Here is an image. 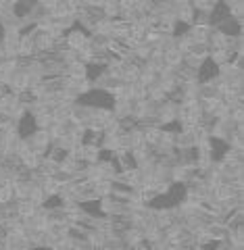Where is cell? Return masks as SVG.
<instances>
[{
  "label": "cell",
  "mask_w": 244,
  "mask_h": 250,
  "mask_svg": "<svg viewBox=\"0 0 244 250\" xmlns=\"http://www.w3.org/2000/svg\"><path fill=\"white\" fill-rule=\"evenodd\" d=\"M38 171H42L44 175H52L54 171L59 169V163H54L52 159H48V156H40V163H38V167H36Z\"/></svg>",
  "instance_id": "277c9868"
},
{
  "label": "cell",
  "mask_w": 244,
  "mask_h": 250,
  "mask_svg": "<svg viewBox=\"0 0 244 250\" xmlns=\"http://www.w3.org/2000/svg\"><path fill=\"white\" fill-rule=\"evenodd\" d=\"M92 184H94V190H96L98 198L111 194V190H113V179L111 177H98L96 182H92Z\"/></svg>",
  "instance_id": "3957f363"
},
{
  "label": "cell",
  "mask_w": 244,
  "mask_h": 250,
  "mask_svg": "<svg viewBox=\"0 0 244 250\" xmlns=\"http://www.w3.org/2000/svg\"><path fill=\"white\" fill-rule=\"evenodd\" d=\"M215 27L222 31L223 36H238V34H244L242 21H240V19H236V17H230V15H227V17H223Z\"/></svg>",
  "instance_id": "6da1fadb"
},
{
  "label": "cell",
  "mask_w": 244,
  "mask_h": 250,
  "mask_svg": "<svg viewBox=\"0 0 244 250\" xmlns=\"http://www.w3.org/2000/svg\"><path fill=\"white\" fill-rule=\"evenodd\" d=\"M98 154H100V148L94 146V144H82V156L90 163H96L98 161Z\"/></svg>",
  "instance_id": "8992f818"
},
{
  "label": "cell",
  "mask_w": 244,
  "mask_h": 250,
  "mask_svg": "<svg viewBox=\"0 0 244 250\" xmlns=\"http://www.w3.org/2000/svg\"><path fill=\"white\" fill-rule=\"evenodd\" d=\"M188 52L194 54V57L207 59V57H209V44H207V42H199V40H194L190 46H188Z\"/></svg>",
  "instance_id": "5b68a950"
},
{
  "label": "cell",
  "mask_w": 244,
  "mask_h": 250,
  "mask_svg": "<svg viewBox=\"0 0 244 250\" xmlns=\"http://www.w3.org/2000/svg\"><path fill=\"white\" fill-rule=\"evenodd\" d=\"M40 188H42V190H44L46 194H48V196H54V194L59 192V184L54 182L52 177H46V179H44V184H42Z\"/></svg>",
  "instance_id": "ba28073f"
},
{
  "label": "cell",
  "mask_w": 244,
  "mask_h": 250,
  "mask_svg": "<svg viewBox=\"0 0 244 250\" xmlns=\"http://www.w3.org/2000/svg\"><path fill=\"white\" fill-rule=\"evenodd\" d=\"M196 71H199V83H209L219 75V69L211 59H204Z\"/></svg>",
  "instance_id": "7a4b0ae2"
},
{
  "label": "cell",
  "mask_w": 244,
  "mask_h": 250,
  "mask_svg": "<svg viewBox=\"0 0 244 250\" xmlns=\"http://www.w3.org/2000/svg\"><path fill=\"white\" fill-rule=\"evenodd\" d=\"M52 179H54V182H57L59 186L61 184H69V182H71V177H73V173H71V171H65V169H57V171H54V173L50 175Z\"/></svg>",
  "instance_id": "52a82bcc"
}]
</instances>
